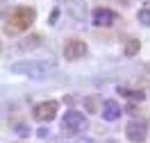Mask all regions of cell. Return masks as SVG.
Segmentation results:
<instances>
[{
  "label": "cell",
  "mask_w": 150,
  "mask_h": 143,
  "mask_svg": "<svg viewBox=\"0 0 150 143\" xmlns=\"http://www.w3.org/2000/svg\"><path fill=\"white\" fill-rule=\"evenodd\" d=\"M55 70V61H46V59H23V61H14L11 64V73L25 77H46Z\"/></svg>",
  "instance_id": "1"
},
{
  "label": "cell",
  "mask_w": 150,
  "mask_h": 143,
  "mask_svg": "<svg viewBox=\"0 0 150 143\" xmlns=\"http://www.w3.org/2000/svg\"><path fill=\"white\" fill-rule=\"evenodd\" d=\"M103 118L105 120H118L121 118V105L116 100H107L103 107Z\"/></svg>",
  "instance_id": "8"
},
{
  "label": "cell",
  "mask_w": 150,
  "mask_h": 143,
  "mask_svg": "<svg viewBox=\"0 0 150 143\" xmlns=\"http://www.w3.org/2000/svg\"><path fill=\"white\" fill-rule=\"evenodd\" d=\"M118 2H121V5H127V2H130V0H118Z\"/></svg>",
  "instance_id": "15"
},
{
  "label": "cell",
  "mask_w": 150,
  "mask_h": 143,
  "mask_svg": "<svg viewBox=\"0 0 150 143\" xmlns=\"http://www.w3.org/2000/svg\"><path fill=\"white\" fill-rule=\"evenodd\" d=\"M116 91H118V95H123V98H132V100H143V91H134V89H125V86H118Z\"/></svg>",
  "instance_id": "9"
},
{
  "label": "cell",
  "mask_w": 150,
  "mask_h": 143,
  "mask_svg": "<svg viewBox=\"0 0 150 143\" xmlns=\"http://www.w3.org/2000/svg\"><path fill=\"white\" fill-rule=\"evenodd\" d=\"M139 48H141L139 39H132V41H127V43H125V48H123V52H125V57H134V55L139 52Z\"/></svg>",
  "instance_id": "10"
},
{
  "label": "cell",
  "mask_w": 150,
  "mask_h": 143,
  "mask_svg": "<svg viewBox=\"0 0 150 143\" xmlns=\"http://www.w3.org/2000/svg\"><path fill=\"white\" fill-rule=\"evenodd\" d=\"M37 18V14L32 7H16V9L11 11L7 20H5V30H7V34H18V32H25V30L32 27V23Z\"/></svg>",
  "instance_id": "2"
},
{
  "label": "cell",
  "mask_w": 150,
  "mask_h": 143,
  "mask_svg": "<svg viewBox=\"0 0 150 143\" xmlns=\"http://www.w3.org/2000/svg\"><path fill=\"white\" fill-rule=\"evenodd\" d=\"M137 18H139V23H141V25H146V27H148V25H150V7H146V9H141Z\"/></svg>",
  "instance_id": "11"
},
{
  "label": "cell",
  "mask_w": 150,
  "mask_h": 143,
  "mask_svg": "<svg viewBox=\"0 0 150 143\" xmlns=\"http://www.w3.org/2000/svg\"><path fill=\"white\" fill-rule=\"evenodd\" d=\"M71 143H96V141L89 136H77V139H71Z\"/></svg>",
  "instance_id": "13"
},
{
  "label": "cell",
  "mask_w": 150,
  "mask_h": 143,
  "mask_svg": "<svg viewBox=\"0 0 150 143\" xmlns=\"http://www.w3.org/2000/svg\"><path fill=\"white\" fill-rule=\"evenodd\" d=\"M107 143H121V141H116V139H109V141H107Z\"/></svg>",
  "instance_id": "14"
},
{
  "label": "cell",
  "mask_w": 150,
  "mask_h": 143,
  "mask_svg": "<svg viewBox=\"0 0 150 143\" xmlns=\"http://www.w3.org/2000/svg\"><path fill=\"white\" fill-rule=\"evenodd\" d=\"M89 127V120H86V116L82 114V111H75V109H68L64 114V118H62V130H64V134H82Z\"/></svg>",
  "instance_id": "3"
},
{
  "label": "cell",
  "mask_w": 150,
  "mask_h": 143,
  "mask_svg": "<svg viewBox=\"0 0 150 143\" xmlns=\"http://www.w3.org/2000/svg\"><path fill=\"white\" fill-rule=\"evenodd\" d=\"M91 20H93V25H98V27H107V25H112L114 20H116V14L112 9H107V7H96L91 11Z\"/></svg>",
  "instance_id": "7"
},
{
  "label": "cell",
  "mask_w": 150,
  "mask_h": 143,
  "mask_svg": "<svg viewBox=\"0 0 150 143\" xmlns=\"http://www.w3.org/2000/svg\"><path fill=\"white\" fill-rule=\"evenodd\" d=\"M57 109H59V102H57V100H46V102H39L32 114H34L37 120L48 123V120H52V118L57 116Z\"/></svg>",
  "instance_id": "5"
},
{
  "label": "cell",
  "mask_w": 150,
  "mask_h": 143,
  "mask_svg": "<svg viewBox=\"0 0 150 143\" xmlns=\"http://www.w3.org/2000/svg\"><path fill=\"white\" fill-rule=\"evenodd\" d=\"M86 43L84 41H77V39H73V41H68L64 46V57L68 59V61H75V59H82L86 55Z\"/></svg>",
  "instance_id": "6"
},
{
  "label": "cell",
  "mask_w": 150,
  "mask_h": 143,
  "mask_svg": "<svg viewBox=\"0 0 150 143\" xmlns=\"http://www.w3.org/2000/svg\"><path fill=\"white\" fill-rule=\"evenodd\" d=\"M148 130H150L148 120H132V123L125 125V136L132 143H143L146 136H148Z\"/></svg>",
  "instance_id": "4"
},
{
  "label": "cell",
  "mask_w": 150,
  "mask_h": 143,
  "mask_svg": "<svg viewBox=\"0 0 150 143\" xmlns=\"http://www.w3.org/2000/svg\"><path fill=\"white\" fill-rule=\"evenodd\" d=\"M57 18H59V9L55 7V9L50 11V16H48V23H50V25H55V23H57Z\"/></svg>",
  "instance_id": "12"
}]
</instances>
